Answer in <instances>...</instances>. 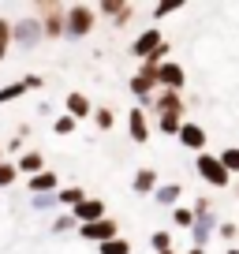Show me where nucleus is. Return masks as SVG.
Wrapping results in <instances>:
<instances>
[{
  "instance_id": "obj_19",
  "label": "nucleus",
  "mask_w": 239,
  "mask_h": 254,
  "mask_svg": "<svg viewBox=\"0 0 239 254\" xmlns=\"http://www.w3.org/2000/svg\"><path fill=\"white\" fill-rule=\"evenodd\" d=\"M157 183H161L157 168H138V172L131 176V190H135L138 198H150L153 190H157Z\"/></svg>"
},
{
  "instance_id": "obj_37",
  "label": "nucleus",
  "mask_w": 239,
  "mask_h": 254,
  "mask_svg": "<svg viewBox=\"0 0 239 254\" xmlns=\"http://www.w3.org/2000/svg\"><path fill=\"white\" fill-rule=\"evenodd\" d=\"M0 161H8V157H4V142H0Z\"/></svg>"
},
{
  "instance_id": "obj_36",
  "label": "nucleus",
  "mask_w": 239,
  "mask_h": 254,
  "mask_svg": "<svg viewBox=\"0 0 239 254\" xmlns=\"http://www.w3.org/2000/svg\"><path fill=\"white\" fill-rule=\"evenodd\" d=\"M187 254H206V251H202V247H187Z\"/></svg>"
},
{
  "instance_id": "obj_24",
  "label": "nucleus",
  "mask_w": 239,
  "mask_h": 254,
  "mask_svg": "<svg viewBox=\"0 0 239 254\" xmlns=\"http://www.w3.org/2000/svg\"><path fill=\"white\" fill-rule=\"evenodd\" d=\"M90 120H94V127H97V131H112V127H116V112H112L109 105L94 109V116H90Z\"/></svg>"
},
{
  "instance_id": "obj_16",
  "label": "nucleus",
  "mask_w": 239,
  "mask_h": 254,
  "mask_svg": "<svg viewBox=\"0 0 239 254\" xmlns=\"http://www.w3.org/2000/svg\"><path fill=\"white\" fill-rule=\"evenodd\" d=\"M157 206H165V209H176L179 206V198H183V183H176V180H161L157 183V190L150 194Z\"/></svg>"
},
{
  "instance_id": "obj_4",
  "label": "nucleus",
  "mask_w": 239,
  "mask_h": 254,
  "mask_svg": "<svg viewBox=\"0 0 239 254\" xmlns=\"http://www.w3.org/2000/svg\"><path fill=\"white\" fill-rule=\"evenodd\" d=\"M127 90H131V97H135L138 109H150L153 94L161 90L157 86V67H153V64H138L135 75H131V82H127Z\"/></svg>"
},
{
  "instance_id": "obj_3",
  "label": "nucleus",
  "mask_w": 239,
  "mask_h": 254,
  "mask_svg": "<svg viewBox=\"0 0 239 254\" xmlns=\"http://www.w3.org/2000/svg\"><path fill=\"white\" fill-rule=\"evenodd\" d=\"M94 26H97V8H94V4H86V0L67 4V30H64V38H71V41L90 38Z\"/></svg>"
},
{
  "instance_id": "obj_22",
  "label": "nucleus",
  "mask_w": 239,
  "mask_h": 254,
  "mask_svg": "<svg viewBox=\"0 0 239 254\" xmlns=\"http://www.w3.org/2000/svg\"><path fill=\"white\" fill-rule=\"evenodd\" d=\"M153 124H157V131L165 138H176V135H179V127H183V116H153Z\"/></svg>"
},
{
  "instance_id": "obj_7",
  "label": "nucleus",
  "mask_w": 239,
  "mask_h": 254,
  "mask_svg": "<svg viewBox=\"0 0 239 254\" xmlns=\"http://www.w3.org/2000/svg\"><path fill=\"white\" fill-rule=\"evenodd\" d=\"M187 109H191V101H187L183 94H172V90H157L150 101V109H142L146 116H183L187 120Z\"/></svg>"
},
{
  "instance_id": "obj_40",
  "label": "nucleus",
  "mask_w": 239,
  "mask_h": 254,
  "mask_svg": "<svg viewBox=\"0 0 239 254\" xmlns=\"http://www.w3.org/2000/svg\"><path fill=\"white\" fill-rule=\"evenodd\" d=\"M165 254H176V251H165Z\"/></svg>"
},
{
  "instance_id": "obj_2",
  "label": "nucleus",
  "mask_w": 239,
  "mask_h": 254,
  "mask_svg": "<svg viewBox=\"0 0 239 254\" xmlns=\"http://www.w3.org/2000/svg\"><path fill=\"white\" fill-rule=\"evenodd\" d=\"M194 224L187 228V236H191V247H202L206 251V243L217 236V224H221V213L213 209V202L209 198H194Z\"/></svg>"
},
{
  "instance_id": "obj_27",
  "label": "nucleus",
  "mask_w": 239,
  "mask_h": 254,
  "mask_svg": "<svg viewBox=\"0 0 239 254\" xmlns=\"http://www.w3.org/2000/svg\"><path fill=\"white\" fill-rule=\"evenodd\" d=\"M191 224H194V209L191 206H176L172 209V228H191Z\"/></svg>"
},
{
  "instance_id": "obj_10",
  "label": "nucleus",
  "mask_w": 239,
  "mask_h": 254,
  "mask_svg": "<svg viewBox=\"0 0 239 254\" xmlns=\"http://www.w3.org/2000/svg\"><path fill=\"white\" fill-rule=\"evenodd\" d=\"M157 86L172 90V94H183V90H187V67L179 60H165L157 67Z\"/></svg>"
},
{
  "instance_id": "obj_28",
  "label": "nucleus",
  "mask_w": 239,
  "mask_h": 254,
  "mask_svg": "<svg viewBox=\"0 0 239 254\" xmlns=\"http://www.w3.org/2000/svg\"><path fill=\"white\" fill-rule=\"evenodd\" d=\"M11 53V19L0 15V60H8Z\"/></svg>"
},
{
  "instance_id": "obj_5",
  "label": "nucleus",
  "mask_w": 239,
  "mask_h": 254,
  "mask_svg": "<svg viewBox=\"0 0 239 254\" xmlns=\"http://www.w3.org/2000/svg\"><path fill=\"white\" fill-rule=\"evenodd\" d=\"M194 172H198V180L202 183H209L213 190H228L232 187V176H228V168L217 161V153H194Z\"/></svg>"
},
{
  "instance_id": "obj_30",
  "label": "nucleus",
  "mask_w": 239,
  "mask_h": 254,
  "mask_svg": "<svg viewBox=\"0 0 239 254\" xmlns=\"http://www.w3.org/2000/svg\"><path fill=\"white\" fill-rule=\"evenodd\" d=\"M75 228H79V224H75L71 213H60V217L53 221V236H67V232H75Z\"/></svg>"
},
{
  "instance_id": "obj_25",
  "label": "nucleus",
  "mask_w": 239,
  "mask_h": 254,
  "mask_svg": "<svg viewBox=\"0 0 239 254\" xmlns=\"http://www.w3.org/2000/svg\"><path fill=\"white\" fill-rule=\"evenodd\" d=\"M19 97H26V86L19 79H11L8 86H0V105H11V101H19Z\"/></svg>"
},
{
  "instance_id": "obj_29",
  "label": "nucleus",
  "mask_w": 239,
  "mask_h": 254,
  "mask_svg": "<svg viewBox=\"0 0 239 254\" xmlns=\"http://www.w3.org/2000/svg\"><path fill=\"white\" fill-rule=\"evenodd\" d=\"M75 127H79V124H75V120H71V116L64 112V116H56V120H53V135L67 138V135H75Z\"/></svg>"
},
{
  "instance_id": "obj_32",
  "label": "nucleus",
  "mask_w": 239,
  "mask_h": 254,
  "mask_svg": "<svg viewBox=\"0 0 239 254\" xmlns=\"http://www.w3.org/2000/svg\"><path fill=\"white\" fill-rule=\"evenodd\" d=\"M217 239L236 243V239H239V224H236V221H221V224H217Z\"/></svg>"
},
{
  "instance_id": "obj_31",
  "label": "nucleus",
  "mask_w": 239,
  "mask_h": 254,
  "mask_svg": "<svg viewBox=\"0 0 239 254\" xmlns=\"http://www.w3.org/2000/svg\"><path fill=\"white\" fill-rule=\"evenodd\" d=\"M19 172H15V161H0V187H15Z\"/></svg>"
},
{
  "instance_id": "obj_18",
  "label": "nucleus",
  "mask_w": 239,
  "mask_h": 254,
  "mask_svg": "<svg viewBox=\"0 0 239 254\" xmlns=\"http://www.w3.org/2000/svg\"><path fill=\"white\" fill-rule=\"evenodd\" d=\"M15 172L26 176V180H30V176H38V172H45V153H41V150H23V153L15 157Z\"/></svg>"
},
{
  "instance_id": "obj_26",
  "label": "nucleus",
  "mask_w": 239,
  "mask_h": 254,
  "mask_svg": "<svg viewBox=\"0 0 239 254\" xmlns=\"http://www.w3.org/2000/svg\"><path fill=\"white\" fill-rule=\"evenodd\" d=\"M150 247H153V254H165V251H172V232H168V228L150 232Z\"/></svg>"
},
{
  "instance_id": "obj_39",
  "label": "nucleus",
  "mask_w": 239,
  "mask_h": 254,
  "mask_svg": "<svg viewBox=\"0 0 239 254\" xmlns=\"http://www.w3.org/2000/svg\"><path fill=\"white\" fill-rule=\"evenodd\" d=\"M224 254H239V251H236V247H228V251H224Z\"/></svg>"
},
{
  "instance_id": "obj_13",
  "label": "nucleus",
  "mask_w": 239,
  "mask_h": 254,
  "mask_svg": "<svg viewBox=\"0 0 239 254\" xmlns=\"http://www.w3.org/2000/svg\"><path fill=\"white\" fill-rule=\"evenodd\" d=\"M67 213L75 217V224H94V221H105L109 209H105V198H94V194H90L86 202H79V206L67 209Z\"/></svg>"
},
{
  "instance_id": "obj_12",
  "label": "nucleus",
  "mask_w": 239,
  "mask_h": 254,
  "mask_svg": "<svg viewBox=\"0 0 239 254\" xmlns=\"http://www.w3.org/2000/svg\"><path fill=\"white\" fill-rule=\"evenodd\" d=\"M176 142L183 146V150H191V153H206L209 135H206V127H202V124H194V120L187 116L183 127H179V135H176Z\"/></svg>"
},
{
  "instance_id": "obj_15",
  "label": "nucleus",
  "mask_w": 239,
  "mask_h": 254,
  "mask_svg": "<svg viewBox=\"0 0 239 254\" xmlns=\"http://www.w3.org/2000/svg\"><path fill=\"white\" fill-rule=\"evenodd\" d=\"M64 109H67V116H71L75 124H82V120L94 116V101H90L82 90H71V94L64 97Z\"/></svg>"
},
{
  "instance_id": "obj_35",
  "label": "nucleus",
  "mask_w": 239,
  "mask_h": 254,
  "mask_svg": "<svg viewBox=\"0 0 239 254\" xmlns=\"http://www.w3.org/2000/svg\"><path fill=\"white\" fill-rule=\"evenodd\" d=\"M26 86V94H34V90H41L45 86V75H38V71H30V75H23V79H19Z\"/></svg>"
},
{
  "instance_id": "obj_38",
  "label": "nucleus",
  "mask_w": 239,
  "mask_h": 254,
  "mask_svg": "<svg viewBox=\"0 0 239 254\" xmlns=\"http://www.w3.org/2000/svg\"><path fill=\"white\" fill-rule=\"evenodd\" d=\"M228 190H236V194H239V183H232V187H228Z\"/></svg>"
},
{
  "instance_id": "obj_14",
  "label": "nucleus",
  "mask_w": 239,
  "mask_h": 254,
  "mask_svg": "<svg viewBox=\"0 0 239 254\" xmlns=\"http://www.w3.org/2000/svg\"><path fill=\"white\" fill-rule=\"evenodd\" d=\"M127 135L135 138L138 146H146L150 142V135H153V124H150V116H146L138 105H131V112H127Z\"/></svg>"
},
{
  "instance_id": "obj_6",
  "label": "nucleus",
  "mask_w": 239,
  "mask_h": 254,
  "mask_svg": "<svg viewBox=\"0 0 239 254\" xmlns=\"http://www.w3.org/2000/svg\"><path fill=\"white\" fill-rule=\"evenodd\" d=\"M94 8H97V19H105L112 30L131 26V23H135V15H138V8L131 4V0H97Z\"/></svg>"
},
{
  "instance_id": "obj_20",
  "label": "nucleus",
  "mask_w": 239,
  "mask_h": 254,
  "mask_svg": "<svg viewBox=\"0 0 239 254\" xmlns=\"http://www.w3.org/2000/svg\"><path fill=\"white\" fill-rule=\"evenodd\" d=\"M90 194H86V187H79V183H71V187H60L56 190V206L60 209H75L79 202H86Z\"/></svg>"
},
{
  "instance_id": "obj_8",
  "label": "nucleus",
  "mask_w": 239,
  "mask_h": 254,
  "mask_svg": "<svg viewBox=\"0 0 239 254\" xmlns=\"http://www.w3.org/2000/svg\"><path fill=\"white\" fill-rule=\"evenodd\" d=\"M165 30H161V26H142V30L135 34V41H131V56H138V64L142 60H150L153 53H157L161 45H165Z\"/></svg>"
},
{
  "instance_id": "obj_1",
  "label": "nucleus",
  "mask_w": 239,
  "mask_h": 254,
  "mask_svg": "<svg viewBox=\"0 0 239 254\" xmlns=\"http://www.w3.org/2000/svg\"><path fill=\"white\" fill-rule=\"evenodd\" d=\"M34 19H38L45 41H60L67 30V4L64 0H38L34 4Z\"/></svg>"
},
{
  "instance_id": "obj_41",
  "label": "nucleus",
  "mask_w": 239,
  "mask_h": 254,
  "mask_svg": "<svg viewBox=\"0 0 239 254\" xmlns=\"http://www.w3.org/2000/svg\"><path fill=\"white\" fill-rule=\"evenodd\" d=\"M236 251H239V247H236Z\"/></svg>"
},
{
  "instance_id": "obj_17",
  "label": "nucleus",
  "mask_w": 239,
  "mask_h": 254,
  "mask_svg": "<svg viewBox=\"0 0 239 254\" xmlns=\"http://www.w3.org/2000/svg\"><path fill=\"white\" fill-rule=\"evenodd\" d=\"M60 187H64V183H60V176H56L53 168H45V172L26 180V190H30V194H56Z\"/></svg>"
},
{
  "instance_id": "obj_33",
  "label": "nucleus",
  "mask_w": 239,
  "mask_h": 254,
  "mask_svg": "<svg viewBox=\"0 0 239 254\" xmlns=\"http://www.w3.org/2000/svg\"><path fill=\"white\" fill-rule=\"evenodd\" d=\"M176 11H183V4H153V8H150V15H153V23H161V19L176 15Z\"/></svg>"
},
{
  "instance_id": "obj_34",
  "label": "nucleus",
  "mask_w": 239,
  "mask_h": 254,
  "mask_svg": "<svg viewBox=\"0 0 239 254\" xmlns=\"http://www.w3.org/2000/svg\"><path fill=\"white\" fill-rule=\"evenodd\" d=\"M30 206L34 209H60L56 206V194H30Z\"/></svg>"
},
{
  "instance_id": "obj_23",
  "label": "nucleus",
  "mask_w": 239,
  "mask_h": 254,
  "mask_svg": "<svg viewBox=\"0 0 239 254\" xmlns=\"http://www.w3.org/2000/svg\"><path fill=\"white\" fill-rule=\"evenodd\" d=\"M217 161H221V165L228 168V176H232V180L239 176V146H224V150L217 153Z\"/></svg>"
},
{
  "instance_id": "obj_9",
  "label": "nucleus",
  "mask_w": 239,
  "mask_h": 254,
  "mask_svg": "<svg viewBox=\"0 0 239 254\" xmlns=\"http://www.w3.org/2000/svg\"><path fill=\"white\" fill-rule=\"evenodd\" d=\"M75 236L86 239V243H94V247L97 243H109V239L120 236V221H116V217H105V221H94V224H79Z\"/></svg>"
},
{
  "instance_id": "obj_21",
  "label": "nucleus",
  "mask_w": 239,
  "mask_h": 254,
  "mask_svg": "<svg viewBox=\"0 0 239 254\" xmlns=\"http://www.w3.org/2000/svg\"><path fill=\"white\" fill-rule=\"evenodd\" d=\"M97 254H135V247H131L127 236H116L109 243H97Z\"/></svg>"
},
{
  "instance_id": "obj_11",
  "label": "nucleus",
  "mask_w": 239,
  "mask_h": 254,
  "mask_svg": "<svg viewBox=\"0 0 239 254\" xmlns=\"http://www.w3.org/2000/svg\"><path fill=\"white\" fill-rule=\"evenodd\" d=\"M41 26H38V19H19V23H11V45L15 49H38L41 45Z\"/></svg>"
}]
</instances>
